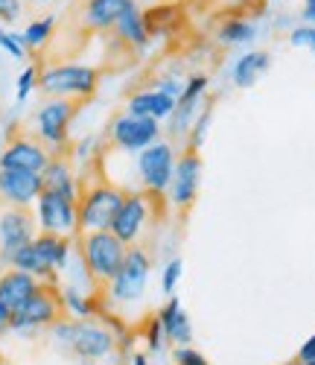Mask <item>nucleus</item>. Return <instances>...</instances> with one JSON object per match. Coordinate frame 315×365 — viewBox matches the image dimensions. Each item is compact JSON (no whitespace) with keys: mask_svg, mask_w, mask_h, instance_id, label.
I'll list each match as a JSON object with an SVG mask.
<instances>
[{"mask_svg":"<svg viewBox=\"0 0 315 365\" xmlns=\"http://www.w3.org/2000/svg\"><path fill=\"white\" fill-rule=\"evenodd\" d=\"M47 333L56 342V348L68 351L76 359H88V362L108 359L120 348L117 333L103 319H68L65 316V319H58Z\"/></svg>","mask_w":315,"mask_h":365,"instance_id":"1","label":"nucleus"},{"mask_svg":"<svg viewBox=\"0 0 315 365\" xmlns=\"http://www.w3.org/2000/svg\"><path fill=\"white\" fill-rule=\"evenodd\" d=\"M149 275H152V257H149V252L143 246H129L120 272L103 287L105 310L140 304L143 295H146V287H149Z\"/></svg>","mask_w":315,"mask_h":365,"instance_id":"2","label":"nucleus"},{"mask_svg":"<svg viewBox=\"0 0 315 365\" xmlns=\"http://www.w3.org/2000/svg\"><path fill=\"white\" fill-rule=\"evenodd\" d=\"M125 190L114 185L111 178L97 181H79V234L85 231H111V222L123 205Z\"/></svg>","mask_w":315,"mask_h":365,"instance_id":"3","label":"nucleus"},{"mask_svg":"<svg viewBox=\"0 0 315 365\" xmlns=\"http://www.w3.org/2000/svg\"><path fill=\"white\" fill-rule=\"evenodd\" d=\"M76 252L82 255L88 272L93 284H97L100 289L117 275L123 260H125V252H129V246L125 242H120L111 231H85L76 237Z\"/></svg>","mask_w":315,"mask_h":365,"instance_id":"4","label":"nucleus"},{"mask_svg":"<svg viewBox=\"0 0 315 365\" xmlns=\"http://www.w3.org/2000/svg\"><path fill=\"white\" fill-rule=\"evenodd\" d=\"M100 88V71L91 65H47L38 73V91L58 100H91Z\"/></svg>","mask_w":315,"mask_h":365,"instance_id":"5","label":"nucleus"},{"mask_svg":"<svg viewBox=\"0 0 315 365\" xmlns=\"http://www.w3.org/2000/svg\"><path fill=\"white\" fill-rule=\"evenodd\" d=\"M58 319H65L58 284H41L18 310H12L9 333H18V336H36L38 330H50Z\"/></svg>","mask_w":315,"mask_h":365,"instance_id":"6","label":"nucleus"},{"mask_svg":"<svg viewBox=\"0 0 315 365\" xmlns=\"http://www.w3.org/2000/svg\"><path fill=\"white\" fill-rule=\"evenodd\" d=\"M155 207H158V196H152L146 190H125L123 205L111 222V234L120 242H125V246H140L143 234L152 225Z\"/></svg>","mask_w":315,"mask_h":365,"instance_id":"7","label":"nucleus"},{"mask_svg":"<svg viewBox=\"0 0 315 365\" xmlns=\"http://www.w3.org/2000/svg\"><path fill=\"white\" fill-rule=\"evenodd\" d=\"M175 146L172 140H155L152 146L140 149L135 155V170L140 178V190L152 196H164L170 190V181L175 173Z\"/></svg>","mask_w":315,"mask_h":365,"instance_id":"8","label":"nucleus"},{"mask_svg":"<svg viewBox=\"0 0 315 365\" xmlns=\"http://www.w3.org/2000/svg\"><path fill=\"white\" fill-rule=\"evenodd\" d=\"M73 117H76V103L58 97H47L36 111V138L50 149V155H58V152L68 149Z\"/></svg>","mask_w":315,"mask_h":365,"instance_id":"9","label":"nucleus"},{"mask_svg":"<svg viewBox=\"0 0 315 365\" xmlns=\"http://www.w3.org/2000/svg\"><path fill=\"white\" fill-rule=\"evenodd\" d=\"M36 225L41 234L79 237V207L76 199H68L53 190H41L36 199Z\"/></svg>","mask_w":315,"mask_h":365,"instance_id":"10","label":"nucleus"},{"mask_svg":"<svg viewBox=\"0 0 315 365\" xmlns=\"http://www.w3.org/2000/svg\"><path fill=\"white\" fill-rule=\"evenodd\" d=\"M155 140H161V123H158V120H149V117H138V114L123 111L108 126V143L117 152L138 155L140 149L152 146Z\"/></svg>","mask_w":315,"mask_h":365,"instance_id":"11","label":"nucleus"},{"mask_svg":"<svg viewBox=\"0 0 315 365\" xmlns=\"http://www.w3.org/2000/svg\"><path fill=\"white\" fill-rule=\"evenodd\" d=\"M202 155L193 149H184L178 161H175V173H172V181H170V205L175 210H190L199 199V187H202Z\"/></svg>","mask_w":315,"mask_h":365,"instance_id":"12","label":"nucleus"},{"mask_svg":"<svg viewBox=\"0 0 315 365\" xmlns=\"http://www.w3.org/2000/svg\"><path fill=\"white\" fill-rule=\"evenodd\" d=\"M207 85H210V79L205 76V73H196V76H190L184 82V91H181V97L175 100V108H172V114H170V120H167V132H170V138H184L187 132H190V126H193V120H196V114L202 111V106H205V94H207Z\"/></svg>","mask_w":315,"mask_h":365,"instance_id":"13","label":"nucleus"},{"mask_svg":"<svg viewBox=\"0 0 315 365\" xmlns=\"http://www.w3.org/2000/svg\"><path fill=\"white\" fill-rule=\"evenodd\" d=\"M36 214L29 207H9L4 205L0 210V257L6 260L9 266V257L26 246V242H33L36 237Z\"/></svg>","mask_w":315,"mask_h":365,"instance_id":"14","label":"nucleus"},{"mask_svg":"<svg viewBox=\"0 0 315 365\" xmlns=\"http://www.w3.org/2000/svg\"><path fill=\"white\" fill-rule=\"evenodd\" d=\"M50 149L29 135H15L0 149V170H26V173H44L50 164Z\"/></svg>","mask_w":315,"mask_h":365,"instance_id":"15","label":"nucleus"},{"mask_svg":"<svg viewBox=\"0 0 315 365\" xmlns=\"http://www.w3.org/2000/svg\"><path fill=\"white\" fill-rule=\"evenodd\" d=\"M44 190L41 173L0 170V202L9 207H33Z\"/></svg>","mask_w":315,"mask_h":365,"instance_id":"16","label":"nucleus"},{"mask_svg":"<svg viewBox=\"0 0 315 365\" xmlns=\"http://www.w3.org/2000/svg\"><path fill=\"white\" fill-rule=\"evenodd\" d=\"M155 316H158V322H161L164 336L172 348H184V345L193 342V322H190V316H187V310L181 307L178 295H170L161 307H158Z\"/></svg>","mask_w":315,"mask_h":365,"instance_id":"17","label":"nucleus"},{"mask_svg":"<svg viewBox=\"0 0 315 365\" xmlns=\"http://www.w3.org/2000/svg\"><path fill=\"white\" fill-rule=\"evenodd\" d=\"M135 6H138L135 0H85L82 24H85V29H93V33H108V29H114V24Z\"/></svg>","mask_w":315,"mask_h":365,"instance_id":"18","label":"nucleus"},{"mask_svg":"<svg viewBox=\"0 0 315 365\" xmlns=\"http://www.w3.org/2000/svg\"><path fill=\"white\" fill-rule=\"evenodd\" d=\"M58 295H61V307H65L68 319H100L103 313H108L103 289L85 292V289H76L71 284H58Z\"/></svg>","mask_w":315,"mask_h":365,"instance_id":"19","label":"nucleus"},{"mask_svg":"<svg viewBox=\"0 0 315 365\" xmlns=\"http://www.w3.org/2000/svg\"><path fill=\"white\" fill-rule=\"evenodd\" d=\"M175 108V100L167 97L164 91H158V88H143V91H135V94L125 100V111L129 114H138V117H149V120H170Z\"/></svg>","mask_w":315,"mask_h":365,"instance_id":"20","label":"nucleus"},{"mask_svg":"<svg viewBox=\"0 0 315 365\" xmlns=\"http://www.w3.org/2000/svg\"><path fill=\"white\" fill-rule=\"evenodd\" d=\"M33 246L38 249V255L47 260V266L56 272V275H61L71 263L73 249H76V237H58V234H41L38 231L33 237Z\"/></svg>","mask_w":315,"mask_h":365,"instance_id":"21","label":"nucleus"},{"mask_svg":"<svg viewBox=\"0 0 315 365\" xmlns=\"http://www.w3.org/2000/svg\"><path fill=\"white\" fill-rule=\"evenodd\" d=\"M41 178H44V190H53V193H61V196L79 202V178L65 155H53L50 164L44 167Z\"/></svg>","mask_w":315,"mask_h":365,"instance_id":"22","label":"nucleus"},{"mask_svg":"<svg viewBox=\"0 0 315 365\" xmlns=\"http://www.w3.org/2000/svg\"><path fill=\"white\" fill-rule=\"evenodd\" d=\"M38 287H41V281H36L33 275H26V272L9 266L4 275H0V301H4L9 310H18Z\"/></svg>","mask_w":315,"mask_h":365,"instance_id":"23","label":"nucleus"},{"mask_svg":"<svg viewBox=\"0 0 315 365\" xmlns=\"http://www.w3.org/2000/svg\"><path fill=\"white\" fill-rule=\"evenodd\" d=\"M269 68H272V56L266 50H248L234 62L231 79L237 88H254L260 82V76H266Z\"/></svg>","mask_w":315,"mask_h":365,"instance_id":"24","label":"nucleus"},{"mask_svg":"<svg viewBox=\"0 0 315 365\" xmlns=\"http://www.w3.org/2000/svg\"><path fill=\"white\" fill-rule=\"evenodd\" d=\"M9 266L12 269H21L26 272V275H33L36 281L41 284H58V275L47 266V260L38 255V249L33 246V242H26V246H21L12 257H9Z\"/></svg>","mask_w":315,"mask_h":365,"instance_id":"25","label":"nucleus"},{"mask_svg":"<svg viewBox=\"0 0 315 365\" xmlns=\"http://www.w3.org/2000/svg\"><path fill=\"white\" fill-rule=\"evenodd\" d=\"M114 36L125 44V47H132V50H143V47H149V29H146V18H143V12L135 6V9H129L125 12L117 24H114Z\"/></svg>","mask_w":315,"mask_h":365,"instance_id":"26","label":"nucleus"},{"mask_svg":"<svg viewBox=\"0 0 315 365\" xmlns=\"http://www.w3.org/2000/svg\"><path fill=\"white\" fill-rule=\"evenodd\" d=\"M254 38H257V26L245 18H228L222 26H219V41L228 44V47L251 44Z\"/></svg>","mask_w":315,"mask_h":365,"instance_id":"27","label":"nucleus"},{"mask_svg":"<svg viewBox=\"0 0 315 365\" xmlns=\"http://www.w3.org/2000/svg\"><path fill=\"white\" fill-rule=\"evenodd\" d=\"M53 29H56V18H53V15L36 18V21H29V24H26V29L21 33V41H24L26 50H41V47L50 44Z\"/></svg>","mask_w":315,"mask_h":365,"instance_id":"28","label":"nucleus"},{"mask_svg":"<svg viewBox=\"0 0 315 365\" xmlns=\"http://www.w3.org/2000/svg\"><path fill=\"white\" fill-rule=\"evenodd\" d=\"M210 123H213V103H205V106H202V111H199V114H196V120H193V126H190L187 149H193V152H199V149H202V143L207 140Z\"/></svg>","mask_w":315,"mask_h":365,"instance_id":"29","label":"nucleus"},{"mask_svg":"<svg viewBox=\"0 0 315 365\" xmlns=\"http://www.w3.org/2000/svg\"><path fill=\"white\" fill-rule=\"evenodd\" d=\"M143 342H146V351L155 354V356H161V354L170 348V342H167V336H164V327H161V322H158L155 313L143 322Z\"/></svg>","mask_w":315,"mask_h":365,"instance_id":"30","label":"nucleus"},{"mask_svg":"<svg viewBox=\"0 0 315 365\" xmlns=\"http://www.w3.org/2000/svg\"><path fill=\"white\" fill-rule=\"evenodd\" d=\"M38 73H41L38 65H26V68L21 71V76H18V82H15V100H18V103H26L29 94H33V91H38Z\"/></svg>","mask_w":315,"mask_h":365,"instance_id":"31","label":"nucleus"},{"mask_svg":"<svg viewBox=\"0 0 315 365\" xmlns=\"http://www.w3.org/2000/svg\"><path fill=\"white\" fill-rule=\"evenodd\" d=\"M181 275H184V260H181V257H172V260L164 266V272H161V289H164V295H172V292H175Z\"/></svg>","mask_w":315,"mask_h":365,"instance_id":"32","label":"nucleus"},{"mask_svg":"<svg viewBox=\"0 0 315 365\" xmlns=\"http://www.w3.org/2000/svg\"><path fill=\"white\" fill-rule=\"evenodd\" d=\"M0 50H4L6 56L18 58V62H24L26 58V47L21 41V33H9V29L0 26Z\"/></svg>","mask_w":315,"mask_h":365,"instance_id":"33","label":"nucleus"},{"mask_svg":"<svg viewBox=\"0 0 315 365\" xmlns=\"http://www.w3.org/2000/svg\"><path fill=\"white\" fill-rule=\"evenodd\" d=\"M172 359H175V365H210V359L202 351H196L193 345L172 348Z\"/></svg>","mask_w":315,"mask_h":365,"instance_id":"34","label":"nucleus"},{"mask_svg":"<svg viewBox=\"0 0 315 365\" xmlns=\"http://www.w3.org/2000/svg\"><path fill=\"white\" fill-rule=\"evenodd\" d=\"M289 44H292V47H306V50H312V56H315V26H309V24L295 26L292 33H289Z\"/></svg>","mask_w":315,"mask_h":365,"instance_id":"35","label":"nucleus"},{"mask_svg":"<svg viewBox=\"0 0 315 365\" xmlns=\"http://www.w3.org/2000/svg\"><path fill=\"white\" fill-rule=\"evenodd\" d=\"M24 15V0H0V24H18Z\"/></svg>","mask_w":315,"mask_h":365,"instance_id":"36","label":"nucleus"},{"mask_svg":"<svg viewBox=\"0 0 315 365\" xmlns=\"http://www.w3.org/2000/svg\"><path fill=\"white\" fill-rule=\"evenodd\" d=\"M155 88H158V91H164V94H167V97H172V100H178V97H181V91H184L181 79H175V76L158 79V82H155Z\"/></svg>","mask_w":315,"mask_h":365,"instance_id":"37","label":"nucleus"},{"mask_svg":"<svg viewBox=\"0 0 315 365\" xmlns=\"http://www.w3.org/2000/svg\"><path fill=\"white\" fill-rule=\"evenodd\" d=\"M306 359H315V333L312 336L301 345V351H298V362H306Z\"/></svg>","mask_w":315,"mask_h":365,"instance_id":"38","label":"nucleus"},{"mask_svg":"<svg viewBox=\"0 0 315 365\" xmlns=\"http://www.w3.org/2000/svg\"><path fill=\"white\" fill-rule=\"evenodd\" d=\"M9 319H12V310L6 307L4 301H0V336H4V333H9Z\"/></svg>","mask_w":315,"mask_h":365,"instance_id":"39","label":"nucleus"},{"mask_svg":"<svg viewBox=\"0 0 315 365\" xmlns=\"http://www.w3.org/2000/svg\"><path fill=\"white\" fill-rule=\"evenodd\" d=\"M304 21L309 24V26H315V0H304Z\"/></svg>","mask_w":315,"mask_h":365,"instance_id":"40","label":"nucleus"},{"mask_svg":"<svg viewBox=\"0 0 315 365\" xmlns=\"http://www.w3.org/2000/svg\"><path fill=\"white\" fill-rule=\"evenodd\" d=\"M129 365H152V359H149V354L135 351V354H129Z\"/></svg>","mask_w":315,"mask_h":365,"instance_id":"41","label":"nucleus"},{"mask_svg":"<svg viewBox=\"0 0 315 365\" xmlns=\"http://www.w3.org/2000/svg\"><path fill=\"white\" fill-rule=\"evenodd\" d=\"M24 4H36V6H44V4H53V0H24Z\"/></svg>","mask_w":315,"mask_h":365,"instance_id":"42","label":"nucleus"},{"mask_svg":"<svg viewBox=\"0 0 315 365\" xmlns=\"http://www.w3.org/2000/svg\"><path fill=\"white\" fill-rule=\"evenodd\" d=\"M76 365H97V362H88V359H76Z\"/></svg>","mask_w":315,"mask_h":365,"instance_id":"43","label":"nucleus"},{"mask_svg":"<svg viewBox=\"0 0 315 365\" xmlns=\"http://www.w3.org/2000/svg\"><path fill=\"white\" fill-rule=\"evenodd\" d=\"M295 365H315V359H306V362H295Z\"/></svg>","mask_w":315,"mask_h":365,"instance_id":"44","label":"nucleus"},{"mask_svg":"<svg viewBox=\"0 0 315 365\" xmlns=\"http://www.w3.org/2000/svg\"><path fill=\"white\" fill-rule=\"evenodd\" d=\"M0 365H9V362H6V359H4V356H0Z\"/></svg>","mask_w":315,"mask_h":365,"instance_id":"45","label":"nucleus"}]
</instances>
